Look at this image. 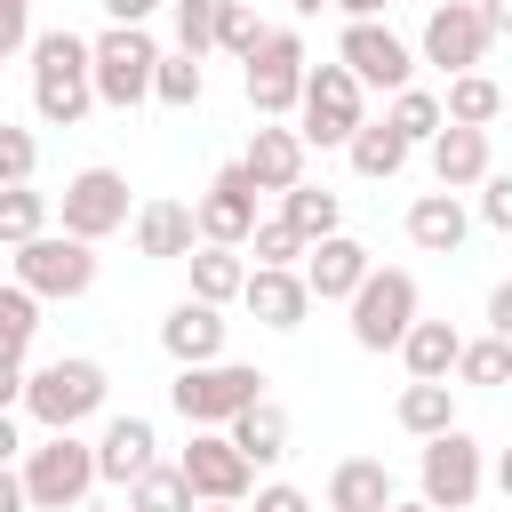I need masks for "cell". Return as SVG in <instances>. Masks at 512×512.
Listing matches in <instances>:
<instances>
[{"mask_svg":"<svg viewBox=\"0 0 512 512\" xmlns=\"http://www.w3.org/2000/svg\"><path fill=\"white\" fill-rule=\"evenodd\" d=\"M96 104V80H88V40L80 32H32V112L48 128H80Z\"/></svg>","mask_w":512,"mask_h":512,"instance_id":"cell-1","label":"cell"},{"mask_svg":"<svg viewBox=\"0 0 512 512\" xmlns=\"http://www.w3.org/2000/svg\"><path fill=\"white\" fill-rule=\"evenodd\" d=\"M104 392H112V376H104V360H88V352H64V360L24 368V408H32V424H48V432L88 424V416L104 408Z\"/></svg>","mask_w":512,"mask_h":512,"instance_id":"cell-2","label":"cell"},{"mask_svg":"<svg viewBox=\"0 0 512 512\" xmlns=\"http://www.w3.org/2000/svg\"><path fill=\"white\" fill-rule=\"evenodd\" d=\"M264 368H248V360H200V368H176V384H168V400H176V416L192 424V432H224L248 400H264Z\"/></svg>","mask_w":512,"mask_h":512,"instance_id":"cell-3","label":"cell"},{"mask_svg":"<svg viewBox=\"0 0 512 512\" xmlns=\"http://www.w3.org/2000/svg\"><path fill=\"white\" fill-rule=\"evenodd\" d=\"M16 472H24L32 512H80L88 488H96V440H80V432H48L40 448H24Z\"/></svg>","mask_w":512,"mask_h":512,"instance_id":"cell-4","label":"cell"},{"mask_svg":"<svg viewBox=\"0 0 512 512\" xmlns=\"http://www.w3.org/2000/svg\"><path fill=\"white\" fill-rule=\"evenodd\" d=\"M152 64H160V40L144 24H112L88 40V80H96V104L112 112H136L152 96Z\"/></svg>","mask_w":512,"mask_h":512,"instance_id":"cell-5","label":"cell"},{"mask_svg":"<svg viewBox=\"0 0 512 512\" xmlns=\"http://www.w3.org/2000/svg\"><path fill=\"white\" fill-rule=\"evenodd\" d=\"M304 32H288V24H264V40H256V56L240 64V88H248V112L256 120H288L296 112V96H304Z\"/></svg>","mask_w":512,"mask_h":512,"instance_id":"cell-6","label":"cell"},{"mask_svg":"<svg viewBox=\"0 0 512 512\" xmlns=\"http://www.w3.org/2000/svg\"><path fill=\"white\" fill-rule=\"evenodd\" d=\"M368 120V88L344 64H304V96H296V136L304 144H352V128Z\"/></svg>","mask_w":512,"mask_h":512,"instance_id":"cell-7","label":"cell"},{"mask_svg":"<svg viewBox=\"0 0 512 512\" xmlns=\"http://www.w3.org/2000/svg\"><path fill=\"white\" fill-rule=\"evenodd\" d=\"M344 304H352V344H360V352H392V344L408 336V320H416V272L368 264V280H360Z\"/></svg>","mask_w":512,"mask_h":512,"instance_id":"cell-8","label":"cell"},{"mask_svg":"<svg viewBox=\"0 0 512 512\" xmlns=\"http://www.w3.org/2000/svg\"><path fill=\"white\" fill-rule=\"evenodd\" d=\"M16 280L48 304H72V296H88L96 288V240H72V232H40V240H24L16 248Z\"/></svg>","mask_w":512,"mask_h":512,"instance_id":"cell-9","label":"cell"},{"mask_svg":"<svg viewBox=\"0 0 512 512\" xmlns=\"http://www.w3.org/2000/svg\"><path fill=\"white\" fill-rule=\"evenodd\" d=\"M480 480H488V464H480V440H472L464 424H448V432L424 440V456H416V488H424L432 512H464V504L480 496Z\"/></svg>","mask_w":512,"mask_h":512,"instance_id":"cell-10","label":"cell"},{"mask_svg":"<svg viewBox=\"0 0 512 512\" xmlns=\"http://www.w3.org/2000/svg\"><path fill=\"white\" fill-rule=\"evenodd\" d=\"M336 64L360 80V88H408L416 80V48L384 24V16H344V40H336Z\"/></svg>","mask_w":512,"mask_h":512,"instance_id":"cell-11","label":"cell"},{"mask_svg":"<svg viewBox=\"0 0 512 512\" xmlns=\"http://www.w3.org/2000/svg\"><path fill=\"white\" fill-rule=\"evenodd\" d=\"M488 40H496V32H488L480 0H432L416 56H424V64H440V72H480V64H488Z\"/></svg>","mask_w":512,"mask_h":512,"instance_id":"cell-12","label":"cell"},{"mask_svg":"<svg viewBox=\"0 0 512 512\" xmlns=\"http://www.w3.org/2000/svg\"><path fill=\"white\" fill-rule=\"evenodd\" d=\"M192 224H200V240H216V248H248V232H256V184H248L240 160H224V168L208 176V192L192 200Z\"/></svg>","mask_w":512,"mask_h":512,"instance_id":"cell-13","label":"cell"},{"mask_svg":"<svg viewBox=\"0 0 512 512\" xmlns=\"http://www.w3.org/2000/svg\"><path fill=\"white\" fill-rule=\"evenodd\" d=\"M176 472L192 480L200 504H248V480H256V464L232 448V432H192V448L176 456Z\"/></svg>","mask_w":512,"mask_h":512,"instance_id":"cell-14","label":"cell"},{"mask_svg":"<svg viewBox=\"0 0 512 512\" xmlns=\"http://www.w3.org/2000/svg\"><path fill=\"white\" fill-rule=\"evenodd\" d=\"M128 224V176L120 168H80L64 184V232L72 240H104Z\"/></svg>","mask_w":512,"mask_h":512,"instance_id":"cell-15","label":"cell"},{"mask_svg":"<svg viewBox=\"0 0 512 512\" xmlns=\"http://www.w3.org/2000/svg\"><path fill=\"white\" fill-rule=\"evenodd\" d=\"M240 304H248V320L256 328H304V312H312V288H304V272L296 264H248V288H240Z\"/></svg>","mask_w":512,"mask_h":512,"instance_id":"cell-16","label":"cell"},{"mask_svg":"<svg viewBox=\"0 0 512 512\" xmlns=\"http://www.w3.org/2000/svg\"><path fill=\"white\" fill-rule=\"evenodd\" d=\"M304 136L296 128H280V120H256L248 128V152H240V168H248V184L256 192H288V184H304Z\"/></svg>","mask_w":512,"mask_h":512,"instance_id":"cell-17","label":"cell"},{"mask_svg":"<svg viewBox=\"0 0 512 512\" xmlns=\"http://www.w3.org/2000/svg\"><path fill=\"white\" fill-rule=\"evenodd\" d=\"M304 288H312V304H344L360 280H368V248L352 240V232H328V240H312L304 248Z\"/></svg>","mask_w":512,"mask_h":512,"instance_id":"cell-18","label":"cell"},{"mask_svg":"<svg viewBox=\"0 0 512 512\" xmlns=\"http://www.w3.org/2000/svg\"><path fill=\"white\" fill-rule=\"evenodd\" d=\"M224 304H200V296H184V304H168V320H160V344H168V360L176 368H200V360H224Z\"/></svg>","mask_w":512,"mask_h":512,"instance_id":"cell-19","label":"cell"},{"mask_svg":"<svg viewBox=\"0 0 512 512\" xmlns=\"http://www.w3.org/2000/svg\"><path fill=\"white\" fill-rule=\"evenodd\" d=\"M128 224H136V256H152V264H184L200 248V224L184 200H144Z\"/></svg>","mask_w":512,"mask_h":512,"instance_id":"cell-20","label":"cell"},{"mask_svg":"<svg viewBox=\"0 0 512 512\" xmlns=\"http://www.w3.org/2000/svg\"><path fill=\"white\" fill-rule=\"evenodd\" d=\"M144 464H160V432H152V416H112L104 424V440H96V480H136Z\"/></svg>","mask_w":512,"mask_h":512,"instance_id":"cell-21","label":"cell"},{"mask_svg":"<svg viewBox=\"0 0 512 512\" xmlns=\"http://www.w3.org/2000/svg\"><path fill=\"white\" fill-rule=\"evenodd\" d=\"M424 152H432V176H440V192H464V184H480V176H488V128L440 120V136H432Z\"/></svg>","mask_w":512,"mask_h":512,"instance_id":"cell-22","label":"cell"},{"mask_svg":"<svg viewBox=\"0 0 512 512\" xmlns=\"http://www.w3.org/2000/svg\"><path fill=\"white\" fill-rule=\"evenodd\" d=\"M400 488H392V472H384V456H344L336 472H328V512H384Z\"/></svg>","mask_w":512,"mask_h":512,"instance_id":"cell-23","label":"cell"},{"mask_svg":"<svg viewBox=\"0 0 512 512\" xmlns=\"http://www.w3.org/2000/svg\"><path fill=\"white\" fill-rule=\"evenodd\" d=\"M464 232H472V216H464V200H456V192H424V200L408 208V240H416L424 256H456V248H464Z\"/></svg>","mask_w":512,"mask_h":512,"instance_id":"cell-24","label":"cell"},{"mask_svg":"<svg viewBox=\"0 0 512 512\" xmlns=\"http://www.w3.org/2000/svg\"><path fill=\"white\" fill-rule=\"evenodd\" d=\"M224 432H232V448H240L248 464H280V456H288V408H280V400H248Z\"/></svg>","mask_w":512,"mask_h":512,"instance_id":"cell-25","label":"cell"},{"mask_svg":"<svg viewBox=\"0 0 512 512\" xmlns=\"http://www.w3.org/2000/svg\"><path fill=\"white\" fill-rule=\"evenodd\" d=\"M392 352L408 360V376H432V384H440V376H456V352H464V336H456L448 320H408V336H400Z\"/></svg>","mask_w":512,"mask_h":512,"instance_id":"cell-26","label":"cell"},{"mask_svg":"<svg viewBox=\"0 0 512 512\" xmlns=\"http://www.w3.org/2000/svg\"><path fill=\"white\" fill-rule=\"evenodd\" d=\"M344 152H352V168H360L368 184H384V176H400V168H408V152H416V144H408L392 120H360Z\"/></svg>","mask_w":512,"mask_h":512,"instance_id":"cell-27","label":"cell"},{"mask_svg":"<svg viewBox=\"0 0 512 512\" xmlns=\"http://www.w3.org/2000/svg\"><path fill=\"white\" fill-rule=\"evenodd\" d=\"M184 264H192V296H200V304H240V288H248V264H240V248H216V240H200Z\"/></svg>","mask_w":512,"mask_h":512,"instance_id":"cell-28","label":"cell"},{"mask_svg":"<svg viewBox=\"0 0 512 512\" xmlns=\"http://www.w3.org/2000/svg\"><path fill=\"white\" fill-rule=\"evenodd\" d=\"M392 416H400V432L432 440V432H448V424H456V384H448V376H440V384H432V376H408V392H400V408H392Z\"/></svg>","mask_w":512,"mask_h":512,"instance_id":"cell-29","label":"cell"},{"mask_svg":"<svg viewBox=\"0 0 512 512\" xmlns=\"http://www.w3.org/2000/svg\"><path fill=\"white\" fill-rule=\"evenodd\" d=\"M440 112H448V120H464V128H488V120L504 112V88H496L488 72H448V96H440Z\"/></svg>","mask_w":512,"mask_h":512,"instance_id":"cell-30","label":"cell"},{"mask_svg":"<svg viewBox=\"0 0 512 512\" xmlns=\"http://www.w3.org/2000/svg\"><path fill=\"white\" fill-rule=\"evenodd\" d=\"M280 216H288L304 240H328V232L344 224V200H336L328 184H288V192H280Z\"/></svg>","mask_w":512,"mask_h":512,"instance_id":"cell-31","label":"cell"},{"mask_svg":"<svg viewBox=\"0 0 512 512\" xmlns=\"http://www.w3.org/2000/svg\"><path fill=\"white\" fill-rule=\"evenodd\" d=\"M200 496H192V480L176 472V464H144L136 480H128V512H192Z\"/></svg>","mask_w":512,"mask_h":512,"instance_id":"cell-32","label":"cell"},{"mask_svg":"<svg viewBox=\"0 0 512 512\" xmlns=\"http://www.w3.org/2000/svg\"><path fill=\"white\" fill-rule=\"evenodd\" d=\"M32 336H40V296H32L24 280H8V288H0V360H24Z\"/></svg>","mask_w":512,"mask_h":512,"instance_id":"cell-33","label":"cell"},{"mask_svg":"<svg viewBox=\"0 0 512 512\" xmlns=\"http://www.w3.org/2000/svg\"><path fill=\"white\" fill-rule=\"evenodd\" d=\"M152 96H160V104H176V112H192V104L208 96V72H200V56H184V48L168 56V48H160V64H152Z\"/></svg>","mask_w":512,"mask_h":512,"instance_id":"cell-34","label":"cell"},{"mask_svg":"<svg viewBox=\"0 0 512 512\" xmlns=\"http://www.w3.org/2000/svg\"><path fill=\"white\" fill-rule=\"evenodd\" d=\"M384 120H392V128H400L408 144H432L448 112H440V96H432V88H416V80H408V88H392V104H384Z\"/></svg>","mask_w":512,"mask_h":512,"instance_id":"cell-35","label":"cell"},{"mask_svg":"<svg viewBox=\"0 0 512 512\" xmlns=\"http://www.w3.org/2000/svg\"><path fill=\"white\" fill-rule=\"evenodd\" d=\"M40 232H48V192L8 184V192H0V248H24V240H40Z\"/></svg>","mask_w":512,"mask_h":512,"instance_id":"cell-36","label":"cell"},{"mask_svg":"<svg viewBox=\"0 0 512 512\" xmlns=\"http://www.w3.org/2000/svg\"><path fill=\"white\" fill-rule=\"evenodd\" d=\"M248 248H256V264H304V248H312V240H304L288 216H256Z\"/></svg>","mask_w":512,"mask_h":512,"instance_id":"cell-37","label":"cell"},{"mask_svg":"<svg viewBox=\"0 0 512 512\" xmlns=\"http://www.w3.org/2000/svg\"><path fill=\"white\" fill-rule=\"evenodd\" d=\"M456 376H464V384H512V344H504V336L464 344V352H456Z\"/></svg>","mask_w":512,"mask_h":512,"instance_id":"cell-38","label":"cell"},{"mask_svg":"<svg viewBox=\"0 0 512 512\" xmlns=\"http://www.w3.org/2000/svg\"><path fill=\"white\" fill-rule=\"evenodd\" d=\"M216 8H224V0H168L176 48H184V56H208V48H216Z\"/></svg>","mask_w":512,"mask_h":512,"instance_id":"cell-39","label":"cell"},{"mask_svg":"<svg viewBox=\"0 0 512 512\" xmlns=\"http://www.w3.org/2000/svg\"><path fill=\"white\" fill-rule=\"evenodd\" d=\"M256 40H264V24H256V8H248V0H224V8H216V48L248 64V56H256Z\"/></svg>","mask_w":512,"mask_h":512,"instance_id":"cell-40","label":"cell"},{"mask_svg":"<svg viewBox=\"0 0 512 512\" xmlns=\"http://www.w3.org/2000/svg\"><path fill=\"white\" fill-rule=\"evenodd\" d=\"M32 168H40L32 128H8V120H0V184H32Z\"/></svg>","mask_w":512,"mask_h":512,"instance_id":"cell-41","label":"cell"},{"mask_svg":"<svg viewBox=\"0 0 512 512\" xmlns=\"http://www.w3.org/2000/svg\"><path fill=\"white\" fill-rule=\"evenodd\" d=\"M480 216H488L496 232H512V168H504V176H496V168L480 176Z\"/></svg>","mask_w":512,"mask_h":512,"instance_id":"cell-42","label":"cell"},{"mask_svg":"<svg viewBox=\"0 0 512 512\" xmlns=\"http://www.w3.org/2000/svg\"><path fill=\"white\" fill-rule=\"evenodd\" d=\"M32 48V0H0V56Z\"/></svg>","mask_w":512,"mask_h":512,"instance_id":"cell-43","label":"cell"},{"mask_svg":"<svg viewBox=\"0 0 512 512\" xmlns=\"http://www.w3.org/2000/svg\"><path fill=\"white\" fill-rule=\"evenodd\" d=\"M256 512H312V496L288 488V480H272V488H256Z\"/></svg>","mask_w":512,"mask_h":512,"instance_id":"cell-44","label":"cell"},{"mask_svg":"<svg viewBox=\"0 0 512 512\" xmlns=\"http://www.w3.org/2000/svg\"><path fill=\"white\" fill-rule=\"evenodd\" d=\"M488 336H504V344H512V280H496V288H488Z\"/></svg>","mask_w":512,"mask_h":512,"instance_id":"cell-45","label":"cell"},{"mask_svg":"<svg viewBox=\"0 0 512 512\" xmlns=\"http://www.w3.org/2000/svg\"><path fill=\"white\" fill-rule=\"evenodd\" d=\"M0 512H32V496H24V472H16V464H0Z\"/></svg>","mask_w":512,"mask_h":512,"instance_id":"cell-46","label":"cell"},{"mask_svg":"<svg viewBox=\"0 0 512 512\" xmlns=\"http://www.w3.org/2000/svg\"><path fill=\"white\" fill-rule=\"evenodd\" d=\"M24 400V360H0V408Z\"/></svg>","mask_w":512,"mask_h":512,"instance_id":"cell-47","label":"cell"},{"mask_svg":"<svg viewBox=\"0 0 512 512\" xmlns=\"http://www.w3.org/2000/svg\"><path fill=\"white\" fill-rule=\"evenodd\" d=\"M104 16H112V24H144V16H152V0H104Z\"/></svg>","mask_w":512,"mask_h":512,"instance_id":"cell-48","label":"cell"},{"mask_svg":"<svg viewBox=\"0 0 512 512\" xmlns=\"http://www.w3.org/2000/svg\"><path fill=\"white\" fill-rule=\"evenodd\" d=\"M16 456H24V440H16V416L0 408V464H16Z\"/></svg>","mask_w":512,"mask_h":512,"instance_id":"cell-49","label":"cell"},{"mask_svg":"<svg viewBox=\"0 0 512 512\" xmlns=\"http://www.w3.org/2000/svg\"><path fill=\"white\" fill-rule=\"evenodd\" d=\"M480 16H488V32H512V0H480Z\"/></svg>","mask_w":512,"mask_h":512,"instance_id":"cell-50","label":"cell"},{"mask_svg":"<svg viewBox=\"0 0 512 512\" xmlns=\"http://www.w3.org/2000/svg\"><path fill=\"white\" fill-rule=\"evenodd\" d=\"M328 8H344V16H384L392 0H328Z\"/></svg>","mask_w":512,"mask_h":512,"instance_id":"cell-51","label":"cell"},{"mask_svg":"<svg viewBox=\"0 0 512 512\" xmlns=\"http://www.w3.org/2000/svg\"><path fill=\"white\" fill-rule=\"evenodd\" d=\"M496 488H504V504H512V448L496 456Z\"/></svg>","mask_w":512,"mask_h":512,"instance_id":"cell-52","label":"cell"},{"mask_svg":"<svg viewBox=\"0 0 512 512\" xmlns=\"http://www.w3.org/2000/svg\"><path fill=\"white\" fill-rule=\"evenodd\" d=\"M288 8H296V16H320V8H328V0H288Z\"/></svg>","mask_w":512,"mask_h":512,"instance_id":"cell-53","label":"cell"},{"mask_svg":"<svg viewBox=\"0 0 512 512\" xmlns=\"http://www.w3.org/2000/svg\"><path fill=\"white\" fill-rule=\"evenodd\" d=\"M384 512H432V504H424V496H416V504H400V496H392V504H384Z\"/></svg>","mask_w":512,"mask_h":512,"instance_id":"cell-54","label":"cell"},{"mask_svg":"<svg viewBox=\"0 0 512 512\" xmlns=\"http://www.w3.org/2000/svg\"><path fill=\"white\" fill-rule=\"evenodd\" d=\"M192 512H248V504H192Z\"/></svg>","mask_w":512,"mask_h":512,"instance_id":"cell-55","label":"cell"},{"mask_svg":"<svg viewBox=\"0 0 512 512\" xmlns=\"http://www.w3.org/2000/svg\"><path fill=\"white\" fill-rule=\"evenodd\" d=\"M152 8H168V0H152Z\"/></svg>","mask_w":512,"mask_h":512,"instance_id":"cell-56","label":"cell"},{"mask_svg":"<svg viewBox=\"0 0 512 512\" xmlns=\"http://www.w3.org/2000/svg\"><path fill=\"white\" fill-rule=\"evenodd\" d=\"M80 512H88V504H80ZM120 512H128V504H120Z\"/></svg>","mask_w":512,"mask_h":512,"instance_id":"cell-57","label":"cell"},{"mask_svg":"<svg viewBox=\"0 0 512 512\" xmlns=\"http://www.w3.org/2000/svg\"><path fill=\"white\" fill-rule=\"evenodd\" d=\"M0 192H8V184H0Z\"/></svg>","mask_w":512,"mask_h":512,"instance_id":"cell-58","label":"cell"}]
</instances>
